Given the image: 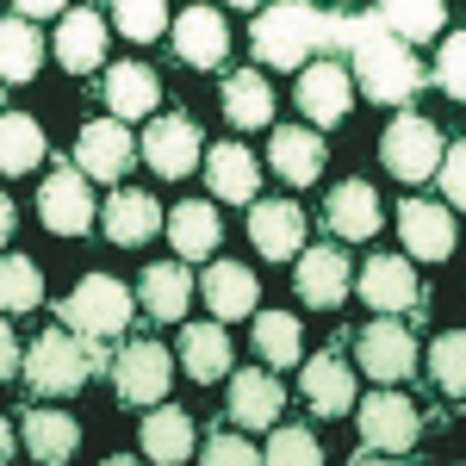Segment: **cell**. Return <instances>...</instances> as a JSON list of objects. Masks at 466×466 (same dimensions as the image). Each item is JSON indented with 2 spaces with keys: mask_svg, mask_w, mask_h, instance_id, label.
<instances>
[{
  "mask_svg": "<svg viewBox=\"0 0 466 466\" xmlns=\"http://www.w3.org/2000/svg\"><path fill=\"white\" fill-rule=\"evenodd\" d=\"M13 461V423H6V417H0V466Z\"/></svg>",
  "mask_w": 466,
  "mask_h": 466,
  "instance_id": "46",
  "label": "cell"
},
{
  "mask_svg": "<svg viewBox=\"0 0 466 466\" xmlns=\"http://www.w3.org/2000/svg\"><path fill=\"white\" fill-rule=\"evenodd\" d=\"M44 305V274L32 255H0V311H37Z\"/></svg>",
  "mask_w": 466,
  "mask_h": 466,
  "instance_id": "37",
  "label": "cell"
},
{
  "mask_svg": "<svg viewBox=\"0 0 466 466\" xmlns=\"http://www.w3.org/2000/svg\"><path fill=\"white\" fill-rule=\"evenodd\" d=\"M367 19H373L386 37H398V44L410 50V44H423V37H441V25H448V6H441V0H380Z\"/></svg>",
  "mask_w": 466,
  "mask_h": 466,
  "instance_id": "27",
  "label": "cell"
},
{
  "mask_svg": "<svg viewBox=\"0 0 466 466\" xmlns=\"http://www.w3.org/2000/svg\"><path fill=\"white\" fill-rule=\"evenodd\" d=\"M255 56L268 69H305L318 56H336V13L323 6H299V0H280L255 19Z\"/></svg>",
  "mask_w": 466,
  "mask_h": 466,
  "instance_id": "2",
  "label": "cell"
},
{
  "mask_svg": "<svg viewBox=\"0 0 466 466\" xmlns=\"http://www.w3.org/2000/svg\"><path fill=\"white\" fill-rule=\"evenodd\" d=\"M398 237H404V255L410 261H448L461 230H454V212L435 206V199H404L398 206Z\"/></svg>",
  "mask_w": 466,
  "mask_h": 466,
  "instance_id": "15",
  "label": "cell"
},
{
  "mask_svg": "<svg viewBox=\"0 0 466 466\" xmlns=\"http://www.w3.org/2000/svg\"><path fill=\"white\" fill-rule=\"evenodd\" d=\"M100 466H137V461H131V454H112V461H100Z\"/></svg>",
  "mask_w": 466,
  "mask_h": 466,
  "instance_id": "48",
  "label": "cell"
},
{
  "mask_svg": "<svg viewBox=\"0 0 466 466\" xmlns=\"http://www.w3.org/2000/svg\"><path fill=\"white\" fill-rule=\"evenodd\" d=\"M94 367H112L106 342H81V336H69V329H44L32 349H25V360H19L25 386L44 392V398H75L81 386H87Z\"/></svg>",
  "mask_w": 466,
  "mask_h": 466,
  "instance_id": "3",
  "label": "cell"
},
{
  "mask_svg": "<svg viewBox=\"0 0 466 466\" xmlns=\"http://www.w3.org/2000/svg\"><path fill=\"white\" fill-rule=\"evenodd\" d=\"M106 373H112V392H118V404L156 410V404L168 398V386H175V355H168L162 342L137 336V342H118V355H112Z\"/></svg>",
  "mask_w": 466,
  "mask_h": 466,
  "instance_id": "6",
  "label": "cell"
},
{
  "mask_svg": "<svg viewBox=\"0 0 466 466\" xmlns=\"http://www.w3.org/2000/svg\"><path fill=\"white\" fill-rule=\"evenodd\" d=\"M13 224H19V212H13V199H6V193H0V243H6V237H13Z\"/></svg>",
  "mask_w": 466,
  "mask_h": 466,
  "instance_id": "45",
  "label": "cell"
},
{
  "mask_svg": "<svg viewBox=\"0 0 466 466\" xmlns=\"http://www.w3.org/2000/svg\"><path fill=\"white\" fill-rule=\"evenodd\" d=\"M137 435H144V454L156 466H180L187 454H193V417H187V410H175V404H156Z\"/></svg>",
  "mask_w": 466,
  "mask_h": 466,
  "instance_id": "33",
  "label": "cell"
},
{
  "mask_svg": "<svg viewBox=\"0 0 466 466\" xmlns=\"http://www.w3.org/2000/svg\"><path fill=\"white\" fill-rule=\"evenodd\" d=\"M268 168L287 180V187H311L323 175V137L311 125H280L274 144H268Z\"/></svg>",
  "mask_w": 466,
  "mask_h": 466,
  "instance_id": "26",
  "label": "cell"
},
{
  "mask_svg": "<svg viewBox=\"0 0 466 466\" xmlns=\"http://www.w3.org/2000/svg\"><path fill=\"white\" fill-rule=\"evenodd\" d=\"M355 360H360V373H373L380 386L410 380V373H417V336H410V323L373 318V323L355 336Z\"/></svg>",
  "mask_w": 466,
  "mask_h": 466,
  "instance_id": "10",
  "label": "cell"
},
{
  "mask_svg": "<svg viewBox=\"0 0 466 466\" xmlns=\"http://www.w3.org/2000/svg\"><path fill=\"white\" fill-rule=\"evenodd\" d=\"M461 168H466V144H448V168H435L441 187H448V212L466 199V175H461Z\"/></svg>",
  "mask_w": 466,
  "mask_h": 466,
  "instance_id": "43",
  "label": "cell"
},
{
  "mask_svg": "<svg viewBox=\"0 0 466 466\" xmlns=\"http://www.w3.org/2000/svg\"><path fill=\"white\" fill-rule=\"evenodd\" d=\"M280 410H287V386L274 373H261V367L230 373V423L237 430H274Z\"/></svg>",
  "mask_w": 466,
  "mask_h": 466,
  "instance_id": "21",
  "label": "cell"
},
{
  "mask_svg": "<svg viewBox=\"0 0 466 466\" xmlns=\"http://www.w3.org/2000/svg\"><path fill=\"white\" fill-rule=\"evenodd\" d=\"M430 373H435V386H441L448 398H461V392H466V336H461V329L435 336V349H430Z\"/></svg>",
  "mask_w": 466,
  "mask_h": 466,
  "instance_id": "40",
  "label": "cell"
},
{
  "mask_svg": "<svg viewBox=\"0 0 466 466\" xmlns=\"http://www.w3.org/2000/svg\"><path fill=\"white\" fill-rule=\"evenodd\" d=\"M106 19H112V32H118V37H131V44H149V37L168 32V19H175V13H168L162 0H118Z\"/></svg>",
  "mask_w": 466,
  "mask_h": 466,
  "instance_id": "38",
  "label": "cell"
},
{
  "mask_svg": "<svg viewBox=\"0 0 466 466\" xmlns=\"http://www.w3.org/2000/svg\"><path fill=\"white\" fill-rule=\"evenodd\" d=\"M249 243L268 261H292L305 249V212L292 199H255L249 206Z\"/></svg>",
  "mask_w": 466,
  "mask_h": 466,
  "instance_id": "19",
  "label": "cell"
},
{
  "mask_svg": "<svg viewBox=\"0 0 466 466\" xmlns=\"http://www.w3.org/2000/svg\"><path fill=\"white\" fill-rule=\"evenodd\" d=\"M19 435H25L32 461H44V466H63L75 448H81V423L63 417V410H25V417H19Z\"/></svg>",
  "mask_w": 466,
  "mask_h": 466,
  "instance_id": "32",
  "label": "cell"
},
{
  "mask_svg": "<svg viewBox=\"0 0 466 466\" xmlns=\"http://www.w3.org/2000/svg\"><path fill=\"white\" fill-rule=\"evenodd\" d=\"M292 280H299V299L311 305V311H336L349 287H355V274H349V249L342 243H318V249H299V268H292Z\"/></svg>",
  "mask_w": 466,
  "mask_h": 466,
  "instance_id": "14",
  "label": "cell"
},
{
  "mask_svg": "<svg viewBox=\"0 0 466 466\" xmlns=\"http://www.w3.org/2000/svg\"><path fill=\"white\" fill-rule=\"evenodd\" d=\"M162 224H168V243H175L180 261H206V255L224 243V218H218L212 206H199V199H187V206H175V212H162Z\"/></svg>",
  "mask_w": 466,
  "mask_h": 466,
  "instance_id": "28",
  "label": "cell"
},
{
  "mask_svg": "<svg viewBox=\"0 0 466 466\" xmlns=\"http://www.w3.org/2000/svg\"><path fill=\"white\" fill-rule=\"evenodd\" d=\"M299 398H305L318 417H349V410H355V367L336 355V349L299 360Z\"/></svg>",
  "mask_w": 466,
  "mask_h": 466,
  "instance_id": "16",
  "label": "cell"
},
{
  "mask_svg": "<svg viewBox=\"0 0 466 466\" xmlns=\"http://www.w3.org/2000/svg\"><path fill=\"white\" fill-rule=\"evenodd\" d=\"M206 180L224 206H255L261 199V162L243 144H212L206 149Z\"/></svg>",
  "mask_w": 466,
  "mask_h": 466,
  "instance_id": "23",
  "label": "cell"
},
{
  "mask_svg": "<svg viewBox=\"0 0 466 466\" xmlns=\"http://www.w3.org/2000/svg\"><path fill=\"white\" fill-rule=\"evenodd\" d=\"M261 466H323V448L311 430H299V423H274V441H268V454Z\"/></svg>",
  "mask_w": 466,
  "mask_h": 466,
  "instance_id": "39",
  "label": "cell"
},
{
  "mask_svg": "<svg viewBox=\"0 0 466 466\" xmlns=\"http://www.w3.org/2000/svg\"><path fill=\"white\" fill-rule=\"evenodd\" d=\"M355 106V81H349V63L342 56H318V63H305L299 69V118H311V131H329V125H342Z\"/></svg>",
  "mask_w": 466,
  "mask_h": 466,
  "instance_id": "8",
  "label": "cell"
},
{
  "mask_svg": "<svg viewBox=\"0 0 466 466\" xmlns=\"http://www.w3.org/2000/svg\"><path fill=\"white\" fill-rule=\"evenodd\" d=\"M199 466H261V454L249 448V435L212 430V435H206V454H199Z\"/></svg>",
  "mask_w": 466,
  "mask_h": 466,
  "instance_id": "41",
  "label": "cell"
},
{
  "mask_svg": "<svg viewBox=\"0 0 466 466\" xmlns=\"http://www.w3.org/2000/svg\"><path fill=\"white\" fill-rule=\"evenodd\" d=\"M131 162H137V137H131V125H118V118H94V125H81V137H75V168L87 180H118L131 175Z\"/></svg>",
  "mask_w": 466,
  "mask_h": 466,
  "instance_id": "12",
  "label": "cell"
},
{
  "mask_svg": "<svg viewBox=\"0 0 466 466\" xmlns=\"http://www.w3.org/2000/svg\"><path fill=\"white\" fill-rule=\"evenodd\" d=\"M355 466H398V454H360Z\"/></svg>",
  "mask_w": 466,
  "mask_h": 466,
  "instance_id": "47",
  "label": "cell"
},
{
  "mask_svg": "<svg viewBox=\"0 0 466 466\" xmlns=\"http://www.w3.org/2000/svg\"><path fill=\"white\" fill-rule=\"evenodd\" d=\"M44 63V32L25 25V19H0V81L25 87Z\"/></svg>",
  "mask_w": 466,
  "mask_h": 466,
  "instance_id": "36",
  "label": "cell"
},
{
  "mask_svg": "<svg viewBox=\"0 0 466 466\" xmlns=\"http://www.w3.org/2000/svg\"><path fill=\"white\" fill-rule=\"evenodd\" d=\"M19 336H13V323L0 318V386H6V380H13V373H19Z\"/></svg>",
  "mask_w": 466,
  "mask_h": 466,
  "instance_id": "44",
  "label": "cell"
},
{
  "mask_svg": "<svg viewBox=\"0 0 466 466\" xmlns=\"http://www.w3.org/2000/svg\"><path fill=\"white\" fill-rule=\"evenodd\" d=\"M323 224H329L336 243H367V237L386 224L380 193H373L367 180H342V187H329V199H323Z\"/></svg>",
  "mask_w": 466,
  "mask_h": 466,
  "instance_id": "18",
  "label": "cell"
},
{
  "mask_svg": "<svg viewBox=\"0 0 466 466\" xmlns=\"http://www.w3.org/2000/svg\"><path fill=\"white\" fill-rule=\"evenodd\" d=\"M180 373L199 380V386H212V380L230 373V336H224V323H187L180 329Z\"/></svg>",
  "mask_w": 466,
  "mask_h": 466,
  "instance_id": "30",
  "label": "cell"
},
{
  "mask_svg": "<svg viewBox=\"0 0 466 466\" xmlns=\"http://www.w3.org/2000/svg\"><path fill=\"white\" fill-rule=\"evenodd\" d=\"M56 318H63V329L81 336V342H118V336L137 323V292L125 287V280H112V274H87V280L56 305Z\"/></svg>",
  "mask_w": 466,
  "mask_h": 466,
  "instance_id": "4",
  "label": "cell"
},
{
  "mask_svg": "<svg viewBox=\"0 0 466 466\" xmlns=\"http://www.w3.org/2000/svg\"><path fill=\"white\" fill-rule=\"evenodd\" d=\"M175 56L187 69H218L230 56V25L218 6H187L175 19Z\"/></svg>",
  "mask_w": 466,
  "mask_h": 466,
  "instance_id": "20",
  "label": "cell"
},
{
  "mask_svg": "<svg viewBox=\"0 0 466 466\" xmlns=\"http://www.w3.org/2000/svg\"><path fill=\"white\" fill-rule=\"evenodd\" d=\"M37 212H44V230H56V237L94 230V193H87V175H81L75 162H56V156H50V180L37 187Z\"/></svg>",
  "mask_w": 466,
  "mask_h": 466,
  "instance_id": "9",
  "label": "cell"
},
{
  "mask_svg": "<svg viewBox=\"0 0 466 466\" xmlns=\"http://www.w3.org/2000/svg\"><path fill=\"white\" fill-rule=\"evenodd\" d=\"M137 156H144V162H149L162 180H187L193 168H199V125H193L187 112L149 118V131H144V144H137Z\"/></svg>",
  "mask_w": 466,
  "mask_h": 466,
  "instance_id": "13",
  "label": "cell"
},
{
  "mask_svg": "<svg viewBox=\"0 0 466 466\" xmlns=\"http://www.w3.org/2000/svg\"><path fill=\"white\" fill-rule=\"evenodd\" d=\"M224 118L237 125V131H261L268 118H274V87H268V75L261 69H237L224 75Z\"/></svg>",
  "mask_w": 466,
  "mask_h": 466,
  "instance_id": "31",
  "label": "cell"
},
{
  "mask_svg": "<svg viewBox=\"0 0 466 466\" xmlns=\"http://www.w3.org/2000/svg\"><path fill=\"white\" fill-rule=\"evenodd\" d=\"M355 292H360V305H373L380 318H404V311L423 305V280H417V268L404 255H373L355 274Z\"/></svg>",
  "mask_w": 466,
  "mask_h": 466,
  "instance_id": "11",
  "label": "cell"
},
{
  "mask_svg": "<svg viewBox=\"0 0 466 466\" xmlns=\"http://www.w3.org/2000/svg\"><path fill=\"white\" fill-rule=\"evenodd\" d=\"M336 50H349V81H355V94L367 100H380V106H410L417 94H423V63H417V50H404L398 37H386L367 13H336Z\"/></svg>",
  "mask_w": 466,
  "mask_h": 466,
  "instance_id": "1",
  "label": "cell"
},
{
  "mask_svg": "<svg viewBox=\"0 0 466 466\" xmlns=\"http://www.w3.org/2000/svg\"><path fill=\"white\" fill-rule=\"evenodd\" d=\"M380 162L392 180H430L441 168V131H435L423 112H398L380 137Z\"/></svg>",
  "mask_w": 466,
  "mask_h": 466,
  "instance_id": "7",
  "label": "cell"
},
{
  "mask_svg": "<svg viewBox=\"0 0 466 466\" xmlns=\"http://www.w3.org/2000/svg\"><path fill=\"white\" fill-rule=\"evenodd\" d=\"M44 168V125L25 112H0V175H32Z\"/></svg>",
  "mask_w": 466,
  "mask_h": 466,
  "instance_id": "34",
  "label": "cell"
},
{
  "mask_svg": "<svg viewBox=\"0 0 466 466\" xmlns=\"http://www.w3.org/2000/svg\"><path fill=\"white\" fill-rule=\"evenodd\" d=\"M199 292H206V305H212L218 323H237V318H255V305H261V280H255L243 261H218L199 274Z\"/></svg>",
  "mask_w": 466,
  "mask_h": 466,
  "instance_id": "22",
  "label": "cell"
},
{
  "mask_svg": "<svg viewBox=\"0 0 466 466\" xmlns=\"http://www.w3.org/2000/svg\"><path fill=\"white\" fill-rule=\"evenodd\" d=\"M106 37H112V25L94 13V6H75V13H63V25H56V37H50V50H56L63 69L94 75V69H106Z\"/></svg>",
  "mask_w": 466,
  "mask_h": 466,
  "instance_id": "17",
  "label": "cell"
},
{
  "mask_svg": "<svg viewBox=\"0 0 466 466\" xmlns=\"http://www.w3.org/2000/svg\"><path fill=\"white\" fill-rule=\"evenodd\" d=\"M249 336H255V355L268 367H299V355H305V323L292 311H255Z\"/></svg>",
  "mask_w": 466,
  "mask_h": 466,
  "instance_id": "35",
  "label": "cell"
},
{
  "mask_svg": "<svg viewBox=\"0 0 466 466\" xmlns=\"http://www.w3.org/2000/svg\"><path fill=\"white\" fill-rule=\"evenodd\" d=\"M355 423H360V454H410L423 441V410L398 386L355 398Z\"/></svg>",
  "mask_w": 466,
  "mask_h": 466,
  "instance_id": "5",
  "label": "cell"
},
{
  "mask_svg": "<svg viewBox=\"0 0 466 466\" xmlns=\"http://www.w3.org/2000/svg\"><path fill=\"white\" fill-rule=\"evenodd\" d=\"M100 230L118 249H137V243H149V230H162V206L149 199L144 187H112L106 212H100Z\"/></svg>",
  "mask_w": 466,
  "mask_h": 466,
  "instance_id": "24",
  "label": "cell"
},
{
  "mask_svg": "<svg viewBox=\"0 0 466 466\" xmlns=\"http://www.w3.org/2000/svg\"><path fill=\"white\" fill-rule=\"evenodd\" d=\"M100 94H106V112L125 125V118H149V112L162 106V81L149 63H112L106 81H100Z\"/></svg>",
  "mask_w": 466,
  "mask_h": 466,
  "instance_id": "25",
  "label": "cell"
},
{
  "mask_svg": "<svg viewBox=\"0 0 466 466\" xmlns=\"http://www.w3.org/2000/svg\"><path fill=\"white\" fill-rule=\"evenodd\" d=\"M187 299H193V274H187L180 261H156V268H144L137 305H144L156 323H180L187 318Z\"/></svg>",
  "mask_w": 466,
  "mask_h": 466,
  "instance_id": "29",
  "label": "cell"
},
{
  "mask_svg": "<svg viewBox=\"0 0 466 466\" xmlns=\"http://www.w3.org/2000/svg\"><path fill=\"white\" fill-rule=\"evenodd\" d=\"M466 37L461 32H448V44H441V63H435V81H441V87H448V100H461L466 94Z\"/></svg>",
  "mask_w": 466,
  "mask_h": 466,
  "instance_id": "42",
  "label": "cell"
}]
</instances>
